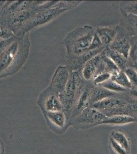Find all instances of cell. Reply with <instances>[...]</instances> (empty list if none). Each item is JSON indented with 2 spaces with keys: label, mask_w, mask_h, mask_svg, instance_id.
Wrapping results in <instances>:
<instances>
[{
  "label": "cell",
  "mask_w": 137,
  "mask_h": 154,
  "mask_svg": "<svg viewBox=\"0 0 137 154\" xmlns=\"http://www.w3.org/2000/svg\"><path fill=\"white\" fill-rule=\"evenodd\" d=\"M135 119L132 116L124 115H118L113 116L110 117H106L100 125H122L133 122Z\"/></svg>",
  "instance_id": "obj_12"
},
{
  "label": "cell",
  "mask_w": 137,
  "mask_h": 154,
  "mask_svg": "<svg viewBox=\"0 0 137 154\" xmlns=\"http://www.w3.org/2000/svg\"><path fill=\"white\" fill-rule=\"evenodd\" d=\"M130 57L134 61H137V45L131 47L129 57Z\"/></svg>",
  "instance_id": "obj_27"
},
{
  "label": "cell",
  "mask_w": 137,
  "mask_h": 154,
  "mask_svg": "<svg viewBox=\"0 0 137 154\" xmlns=\"http://www.w3.org/2000/svg\"><path fill=\"white\" fill-rule=\"evenodd\" d=\"M5 146L3 140L0 138V154H4Z\"/></svg>",
  "instance_id": "obj_28"
},
{
  "label": "cell",
  "mask_w": 137,
  "mask_h": 154,
  "mask_svg": "<svg viewBox=\"0 0 137 154\" xmlns=\"http://www.w3.org/2000/svg\"><path fill=\"white\" fill-rule=\"evenodd\" d=\"M95 30L90 26L80 27L70 33L64 40L69 54L80 56L89 50Z\"/></svg>",
  "instance_id": "obj_2"
},
{
  "label": "cell",
  "mask_w": 137,
  "mask_h": 154,
  "mask_svg": "<svg viewBox=\"0 0 137 154\" xmlns=\"http://www.w3.org/2000/svg\"><path fill=\"white\" fill-rule=\"evenodd\" d=\"M136 71H137V68H136Z\"/></svg>",
  "instance_id": "obj_30"
},
{
  "label": "cell",
  "mask_w": 137,
  "mask_h": 154,
  "mask_svg": "<svg viewBox=\"0 0 137 154\" xmlns=\"http://www.w3.org/2000/svg\"><path fill=\"white\" fill-rule=\"evenodd\" d=\"M69 78L68 68L63 66L58 67L52 78L51 89L58 96L62 94L65 90Z\"/></svg>",
  "instance_id": "obj_8"
},
{
  "label": "cell",
  "mask_w": 137,
  "mask_h": 154,
  "mask_svg": "<svg viewBox=\"0 0 137 154\" xmlns=\"http://www.w3.org/2000/svg\"><path fill=\"white\" fill-rule=\"evenodd\" d=\"M101 61L104 68L107 70L106 72L110 73L111 75L116 74L118 72L121 71L112 61V60L106 56L103 57L101 59Z\"/></svg>",
  "instance_id": "obj_18"
},
{
  "label": "cell",
  "mask_w": 137,
  "mask_h": 154,
  "mask_svg": "<svg viewBox=\"0 0 137 154\" xmlns=\"http://www.w3.org/2000/svg\"><path fill=\"white\" fill-rule=\"evenodd\" d=\"M10 37H11V33L8 30L3 27L0 26V38H5Z\"/></svg>",
  "instance_id": "obj_26"
},
{
  "label": "cell",
  "mask_w": 137,
  "mask_h": 154,
  "mask_svg": "<svg viewBox=\"0 0 137 154\" xmlns=\"http://www.w3.org/2000/svg\"><path fill=\"white\" fill-rule=\"evenodd\" d=\"M106 116L96 109L85 107L78 116L73 118L70 125L76 128H81L82 126H95L100 125Z\"/></svg>",
  "instance_id": "obj_4"
},
{
  "label": "cell",
  "mask_w": 137,
  "mask_h": 154,
  "mask_svg": "<svg viewBox=\"0 0 137 154\" xmlns=\"http://www.w3.org/2000/svg\"><path fill=\"white\" fill-rule=\"evenodd\" d=\"M43 112L64 111L59 97L52 89H46L40 94L37 101Z\"/></svg>",
  "instance_id": "obj_5"
},
{
  "label": "cell",
  "mask_w": 137,
  "mask_h": 154,
  "mask_svg": "<svg viewBox=\"0 0 137 154\" xmlns=\"http://www.w3.org/2000/svg\"><path fill=\"white\" fill-rule=\"evenodd\" d=\"M112 60L115 64L118 67L121 71L127 69V59L123 55L119 53L109 49L106 51V55Z\"/></svg>",
  "instance_id": "obj_13"
},
{
  "label": "cell",
  "mask_w": 137,
  "mask_h": 154,
  "mask_svg": "<svg viewBox=\"0 0 137 154\" xmlns=\"http://www.w3.org/2000/svg\"><path fill=\"white\" fill-rule=\"evenodd\" d=\"M111 79L125 89H130L132 88V83L125 72L123 71H119L116 74L112 75Z\"/></svg>",
  "instance_id": "obj_17"
},
{
  "label": "cell",
  "mask_w": 137,
  "mask_h": 154,
  "mask_svg": "<svg viewBox=\"0 0 137 154\" xmlns=\"http://www.w3.org/2000/svg\"><path fill=\"white\" fill-rule=\"evenodd\" d=\"M109 145L114 152L116 154H129L125 149L116 142L111 137L109 138Z\"/></svg>",
  "instance_id": "obj_23"
},
{
  "label": "cell",
  "mask_w": 137,
  "mask_h": 154,
  "mask_svg": "<svg viewBox=\"0 0 137 154\" xmlns=\"http://www.w3.org/2000/svg\"><path fill=\"white\" fill-rule=\"evenodd\" d=\"M101 62V59L97 54L85 63L82 70V75L85 79L89 80L93 77L100 65Z\"/></svg>",
  "instance_id": "obj_10"
},
{
  "label": "cell",
  "mask_w": 137,
  "mask_h": 154,
  "mask_svg": "<svg viewBox=\"0 0 137 154\" xmlns=\"http://www.w3.org/2000/svg\"><path fill=\"white\" fill-rule=\"evenodd\" d=\"M127 29L131 33H137V16L127 14Z\"/></svg>",
  "instance_id": "obj_20"
},
{
  "label": "cell",
  "mask_w": 137,
  "mask_h": 154,
  "mask_svg": "<svg viewBox=\"0 0 137 154\" xmlns=\"http://www.w3.org/2000/svg\"><path fill=\"white\" fill-rule=\"evenodd\" d=\"M125 73L128 77L132 85H134L137 87V72L135 69L127 68Z\"/></svg>",
  "instance_id": "obj_24"
},
{
  "label": "cell",
  "mask_w": 137,
  "mask_h": 154,
  "mask_svg": "<svg viewBox=\"0 0 137 154\" xmlns=\"http://www.w3.org/2000/svg\"><path fill=\"white\" fill-rule=\"evenodd\" d=\"M111 74L108 72H103L97 74L94 77L93 83L95 85H100L107 81L111 79Z\"/></svg>",
  "instance_id": "obj_22"
},
{
  "label": "cell",
  "mask_w": 137,
  "mask_h": 154,
  "mask_svg": "<svg viewBox=\"0 0 137 154\" xmlns=\"http://www.w3.org/2000/svg\"><path fill=\"white\" fill-rule=\"evenodd\" d=\"M123 103L120 100L113 98H106L104 100L93 104V107L97 110L102 109H115L121 106Z\"/></svg>",
  "instance_id": "obj_14"
},
{
  "label": "cell",
  "mask_w": 137,
  "mask_h": 154,
  "mask_svg": "<svg viewBox=\"0 0 137 154\" xmlns=\"http://www.w3.org/2000/svg\"><path fill=\"white\" fill-rule=\"evenodd\" d=\"M131 94L132 95H133L134 96L137 98V89H133L131 91Z\"/></svg>",
  "instance_id": "obj_29"
},
{
  "label": "cell",
  "mask_w": 137,
  "mask_h": 154,
  "mask_svg": "<svg viewBox=\"0 0 137 154\" xmlns=\"http://www.w3.org/2000/svg\"><path fill=\"white\" fill-rule=\"evenodd\" d=\"M103 45L102 43L101 42L99 38L98 37L97 35L95 33L93 38L92 40L91 44L89 48L88 51H94L98 50L99 48H101V46Z\"/></svg>",
  "instance_id": "obj_25"
},
{
  "label": "cell",
  "mask_w": 137,
  "mask_h": 154,
  "mask_svg": "<svg viewBox=\"0 0 137 154\" xmlns=\"http://www.w3.org/2000/svg\"><path fill=\"white\" fill-rule=\"evenodd\" d=\"M82 154V153H80V154Z\"/></svg>",
  "instance_id": "obj_31"
},
{
  "label": "cell",
  "mask_w": 137,
  "mask_h": 154,
  "mask_svg": "<svg viewBox=\"0 0 137 154\" xmlns=\"http://www.w3.org/2000/svg\"><path fill=\"white\" fill-rule=\"evenodd\" d=\"M67 9L64 8L57 7L44 11L37 14L31 21L29 22V24L26 27V32L52 21V20L55 19L60 14L66 11Z\"/></svg>",
  "instance_id": "obj_7"
},
{
  "label": "cell",
  "mask_w": 137,
  "mask_h": 154,
  "mask_svg": "<svg viewBox=\"0 0 137 154\" xmlns=\"http://www.w3.org/2000/svg\"><path fill=\"white\" fill-rule=\"evenodd\" d=\"M19 42L12 43L0 54V77L15 73L27 57L28 48Z\"/></svg>",
  "instance_id": "obj_1"
},
{
  "label": "cell",
  "mask_w": 137,
  "mask_h": 154,
  "mask_svg": "<svg viewBox=\"0 0 137 154\" xmlns=\"http://www.w3.org/2000/svg\"><path fill=\"white\" fill-rule=\"evenodd\" d=\"M122 3L123 11L127 14H133L137 16V1L125 2Z\"/></svg>",
  "instance_id": "obj_21"
},
{
  "label": "cell",
  "mask_w": 137,
  "mask_h": 154,
  "mask_svg": "<svg viewBox=\"0 0 137 154\" xmlns=\"http://www.w3.org/2000/svg\"><path fill=\"white\" fill-rule=\"evenodd\" d=\"M130 48L131 46L128 41L125 38H120L117 40H115L111 44L109 49L118 52L128 59Z\"/></svg>",
  "instance_id": "obj_11"
},
{
  "label": "cell",
  "mask_w": 137,
  "mask_h": 154,
  "mask_svg": "<svg viewBox=\"0 0 137 154\" xmlns=\"http://www.w3.org/2000/svg\"><path fill=\"white\" fill-rule=\"evenodd\" d=\"M95 33L103 45L111 44L117 34V29L113 27H98L95 30Z\"/></svg>",
  "instance_id": "obj_9"
},
{
  "label": "cell",
  "mask_w": 137,
  "mask_h": 154,
  "mask_svg": "<svg viewBox=\"0 0 137 154\" xmlns=\"http://www.w3.org/2000/svg\"><path fill=\"white\" fill-rule=\"evenodd\" d=\"M100 86L102 88H104L105 89L109 90V91L113 92V93H114V92H116V93L123 92V91H126L125 88L120 86L111 79L101 84Z\"/></svg>",
  "instance_id": "obj_19"
},
{
  "label": "cell",
  "mask_w": 137,
  "mask_h": 154,
  "mask_svg": "<svg viewBox=\"0 0 137 154\" xmlns=\"http://www.w3.org/2000/svg\"><path fill=\"white\" fill-rule=\"evenodd\" d=\"M82 79L77 72H74L70 76L68 84L64 93L58 96L63 106L64 112L71 109L76 102L80 88H82Z\"/></svg>",
  "instance_id": "obj_3"
},
{
  "label": "cell",
  "mask_w": 137,
  "mask_h": 154,
  "mask_svg": "<svg viewBox=\"0 0 137 154\" xmlns=\"http://www.w3.org/2000/svg\"><path fill=\"white\" fill-rule=\"evenodd\" d=\"M113 95V92L101 87V88H98L93 91L90 97V100L92 103H95L106 98H109V97H111Z\"/></svg>",
  "instance_id": "obj_15"
},
{
  "label": "cell",
  "mask_w": 137,
  "mask_h": 154,
  "mask_svg": "<svg viewBox=\"0 0 137 154\" xmlns=\"http://www.w3.org/2000/svg\"><path fill=\"white\" fill-rule=\"evenodd\" d=\"M111 137L129 152L130 150V143L127 137L121 131H112Z\"/></svg>",
  "instance_id": "obj_16"
},
{
  "label": "cell",
  "mask_w": 137,
  "mask_h": 154,
  "mask_svg": "<svg viewBox=\"0 0 137 154\" xmlns=\"http://www.w3.org/2000/svg\"><path fill=\"white\" fill-rule=\"evenodd\" d=\"M47 125L52 131L57 134H63L66 131L67 117L64 111L43 112Z\"/></svg>",
  "instance_id": "obj_6"
}]
</instances>
